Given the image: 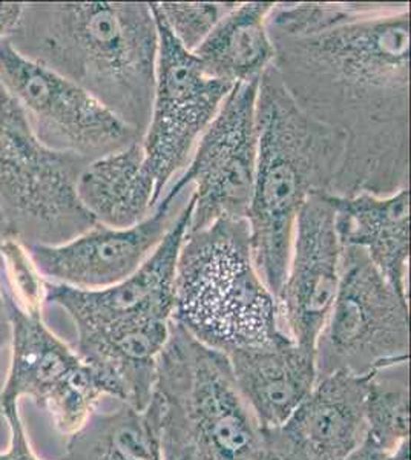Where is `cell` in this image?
<instances>
[{"label": "cell", "mask_w": 411, "mask_h": 460, "mask_svg": "<svg viewBox=\"0 0 411 460\" xmlns=\"http://www.w3.org/2000/svg\"><path fill=\"white\" fill-rule=\"evenodd\" d=\"M271 39L291 99L345 137L334 195L408 188L410 4H349L319 31Z\"/></svg>", "instance_id": "1"}, {"label": "cell", "mask_w": 411, "mask_h": 460, "mask_svg": "<svg viewBox=\"0 0 411 460\" xmlns=\"http://www.w3.org/2000/svg\"><path fill=\"white\" fill-rule=\"evenodd\" d=\"M8 40L23 58L84 89L143 138L158 54L151 4H23Z\"/></svg>", "instance_id": "2"}, {"label": "cell", "mask_w": 411, "mask_h": 460, "mask_svg": "<svg viewBox=\"0 0 411 460\" xmlns=\"http://www.w3.org/2000/svg\"><path fill=\"white\" fill-rule=\"evenodd\" d=\"M258 162L247 212L256 270L273 296L281 290L298 217L313 195H334L345 137L306 114L272 65L256 100Z\"/></svg>", "instance_id": "3"}, {"label": "cell", "mask_w": 411, "mask_h": 460, "mask_svg": "<svg viewBox=\"0 0 411 460\" xmlns=\"http://www.w3.org/2000/svg\"><path fill=\"white\" fill-rule=\"evenodd\" d=\"M174 321L223 355L287 336L275 296L256 270L247 220L188 229L178 252Z\"/></svg>", "instance_id": "4"}, {"label": "cell", "mask_w": 411, "mask_h": 460, "mask_svg": "<svg viewBox=\"0 0 411 460\" xmlns=\"http://www.w3.org/2000/svg\"><path fill=\"white\" fill-rule=\"evenodd\" d=\"M163 460H276L229 361L172 321L156 390Z\"/></svg>", "instance_id": "5"}, {"label": "cell", "mask_w": 411, "mask_h": 460, "mask_svg": "<svg viewBox=\"0 0 411 460\" xmlns=\"http://www.w3.org/2000/svg\"><path fill=\"white\" fill-rule=\"evenodd\" d=\"M88 163L39 142L0 84V208L11 238L23 246H58L95 226L77 197Z\"/></svg>", "instance_id": "6"}, {"label": "cell", "mask_w": 411, "mask_h": 460, "mask_svg": "<svg viewBox=\"0 0 411 460\" xmlns=\"http://www.w3.org/2000/svg\"><path fill=\"white\" fill-rule=\"evenodd\" d=\"M408 299L387 283L364 251L343 247L341 281L315 349L317 377L370 376L408 364Z\"/></svg>", "instance_id": "7"}, {"label": "cell", "mask_w": 411, "mask_h": 460, "mask_svg": "<svg viewBox=\"0 0 411 460\" xmlns=\"http://www.w3.org/2000/svg\"><path fill=\"white\" fill-rule=\"evenodd\" d=\"M2 295L11 323V362L0 387V407L31 399L49 413L58 433L69 438L103 399L117 398L114 384L60 340L45 324L42 312H25L4 290Z\"/></svg>", "instance_id": "8"}, {"label": "cell", "mask_w": 411, "mask_h": 460, "mask_svg": "<svg viewBox=\"0 0 411 460\" xmlns=\"http://www.w3.org/2000/svg\"><path fill=\"white\" fill-rule=\"evenodd\" d=\"M258 88L260 79L235 84L165 194L178 199L189 186L195 188L189 230L247 217L258 162Z\"/></svg>", "instance_id": "9"}, {"label": "cell", "mask_w": 411, "mask_h": 460, "mask_svg": "<svg viewBox=\"0 0 411 460\" xmlns=\"http://www.w3.org/2000/svg\"><path fill=\"white\" fill-rule=\"evenodd\" d=\"M152 11L158 30V54L151 117L141 146L146 168L156 181L158 204L174 177L188 166L200 137L234 86L209 75Z\"/></svg>", "instance_id": "10"}, {"label": "cell", "mask_w": 411, "mask_h": 460, "mask_svg": "<svg viewBox=\"0 0 411 460\" xmlns=\"http://www.w3.org/2000/svg\"><path fill=\"white\" fill-rule=\"evenodd\" d=\"M0 84L51 151L91 163L141 140L71 80L17 53L8 39L0 42Z\"/></svg>", "instance_id": "11"}, {"label": "cell", "mask_w": 411, "mask_h": 460, "mask_svg": "<svg viewBox=\"0 0 411 460\" xmlns=\"http://www.w3.org/2000/svg\"><path fill=\"white\" fill-rule=\"evenodd\" d=\"M192 209L191 194L160 246L121 283L99 290H77L47 283L45 304H54L68 314L77 342L137 325L171 324L175 314L178 252L191 225Z\"/></svg>", "instance_id": "12"}, {"label": "cell", "mask_w": 411, "mask_h": 460, "mask_svg": "<svg viewBox=\"0 0 411 460\" xmlns=\"http://www.w3.org/2000/svg\"><path fill=\"white\" fill-rule=\"evenodd\" d=\"M341 261L343 246L328 195H313L298 217L286 278L276 296L284 333L312 355L338 295Z\"/></svg>", "instance_id": "13"}, {"label": "cell", "mask_w": 411, "mask_h": 460, "mask_svg": "<svg viewBox=\"0 0 411 460\" xmlns=\"http://www.w3.org/2000/svg\"><path fill=\"white\" fill-rule=\"evenodd\" d=\"M186 192V190H184ZM183 192V194H184ZM163 197L140 225L112 229L95 225L58 246H25L43 279L77 290H99L121 283L151 257L186 203Z\"/></svg>", "instance_id": "14"}, {"label": "cell", "mask_w": 411, "mask_h": 460, "mask_svg": "<svg viewBox=\"0 0 411 460\" xmlns=\"http://www.w3.org/2000/svg\"><path fill=\"white\" fill-rule=\"evenodd\" d=\"M369 376L335 372L317 377L308 398L275 429H266L276 460H347L367 436Z\"/></svg>", "instance_id": "15"}, {"label": "cell", "mask_w": 411, "mask_h": 460, "mask_svg": "<svg viewBox=\"0 0 411 460\" xmlns=\"http://www.w3.org/2000/svg\"><path fill=\"white\" fill-rule=\"evenodd\" d=\"M328 201L341 246L364 251L387 283L408 299L410 189L390 195H328Z\"/></svg>", "instance_id": "16"}, {"label": "cell", "mask_w": 411, "mask_h": 460, "mask_svg": "<svg viewBox=\"0 0 411 460\" xmlns=\"http://www.w3.org/2000/svg\"><path fill=\"white\" fill-rule=\"evenodd\" d=\"M235 385L264 429H275L308 398L317 381L315 355L289 336L269 347L232 351Z\"/></svg>", "instance_id": "17"}, {"label": "cell", "mask_w": 411, "mask_h": 460, "mask_svg": "<svg viewBox=\"0 0 411 460\" xmlns=\"http://www.w3.org/2000/svg\"><path fill=\"white\" fill-rule=\"evenodd\" d=\"M77 197L95 225L128 229L146 220L156 197L141 140L88 163L77 180Z\"/></svg>", "instance_id": "18"}, {"label": "cell", "mask_w": 411, "mask_h": 460, "mask_svg": "<svg viewBox=\"0 0 411 460\" xmlns=\"http://www.w3.org/2000/svg\"><path fill=\"white\" fill-rule=\"evenodd\" d=\"M275 4H235L204 42L193 51L204 71L226 84L261 79L275 60L267 17Z\"/></svg>", "instance_id": "19"}, {"label": "cell", "mask_w": 411, "mask_h": 460, "mask_svg": "<svg viewBox=\"0 0 411 460\" xmlns=\"http://www.w3.org/2000/svg\"><path fill=\"white\" fill-rule=\"evenodd\" d=\"M58 460H163L156 398L143 410L121 401L112 410L97 408Z\"/></svg>", "instance_id": "20"}, {"label": "cell", "mask_w": 411, "mask_h": 460, "mask_svg": "<svg viewBox=\"0 0 411 460\" xmlns=\"http://www.w3.org/2000/svg\"><path fill=\"white\" fill-rule=\"evenodd\" d=\"M367 438L384 450L395 451L408 442L410 392L408 364L370 375L365 399Z\"/></svg>", "instance_id": "21"}, {"label": "cell", "mask_w": 411, "mask_h": 460, "mask_svg": "<svg viewBox=\"0 0 411 460\" xmlns=\"http://www.w3.org/2000/svg\"><path fill=\"white\" fill-rule=\"evenodd\" d=\"M0 288L25 312H42L47 281L39 273L21 241L0 243Z\"/></svg>", "instance_id": "22"}, {"label": "cell", "mask_w": 411, "mask_h": 460, "mask_svg": "<svg viewBox=\"0 0 411 460\" xmlns=\"http://www.w3.org/2000/svg\"><path fill=\"white\" fill-rule=\"evenodd\" d=\"M234 5L235 4L152 2V8L166 23L172 36L191 53L204 42V39Z\"/></svg>", "instance_id": "23"}, {"label": "cell", "mask_w": 411, "mask_h": 460, "mask_svg": "<svg viewBox=\"0 0 411 460\" xmlns=\"http://www.w3.org/2000/svg\"><path fill=\"white\" fill-rule=\"evenodd\" d=\"M0 411L6 419L10 429V447L6 451L0 453V460H42L39 459L32 451L30 440L26 438L25 427L22 422L19 403H10L0 407Z\"/></svg>", "instance_id": "24"}, {"label": "cell", "mask_w": 411, "mask_h": 460, "mask_svg": "<svg viewBox=\"0 0 411 460\" xmlns=\"http://www.w3.org/2000/svg\"><path fill=\"white\" fill-rule=\"evenodd\" d=\"M23 4L0 2V42L5 40L14 31L17 22L21 19Z\"/></svg>", "instance_id": "25"}, {"label": "cell", "mask_w": 411, "mask_h": 460, "mask_svg": "<svg viewBox=\"0 0 411 460\" xmlns=\"http://www.w3.org/2000/svg\"><path fill=\"white\" fill-rule=\"evenodd\" d=\"M11 344V323L6 309L5 298L0 290V356ZM2 373H0V387H2Z\"/></svg>", "instance_id": "26"}, {"label": "cell", "mask_w": 411, "mask_h": 460, "mask_svg": "<svg viewBox=\"0 0 411 460\" xmlns=\"http://www.w3.org/2000/svg\"><path fill=\"white\" fill-rule=\"evenodd\" d=\"M387 460H410V442L402 444L398 450L391 453Z\"/></svg>", "instance_id": "27"}, {"label": "cell", "mask_w": 411, "mask_h": 460, "mask_svg": "<svg viewBox=\"0 0 411 460\" xmlns=\"http://www.w3.org/2000/svg\"><path fill=\"white\" fill-rule=\"evenodd\" d=\"M10 234H8V226H6L5 217H4V212H2V208H0V243L8 238Z\"/></svg>", "instance_id": "28"}]
</instances>
